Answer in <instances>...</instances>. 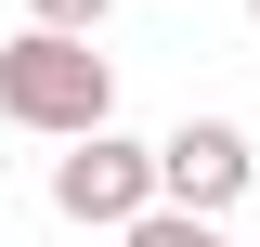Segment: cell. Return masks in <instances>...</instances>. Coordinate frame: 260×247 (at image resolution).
Wrapping results in <instances>:
<instances>
[{
    "label": "cell",
    "mask_w": 260,
    "mask_h": 247,
    "mask_svg": "<svg viewBox=\"0 0 260 247\" xmlns=\"http://www.w3.org/2000/svg\"><path fill=\"white\" fill-rule=\"evenodd\" d=\"M247 26H260V0H247Z\"/></svg>",
    "instance_id": "52a82bcc"
},
{
    "label": "cell",
    "mask_w": 260,
    "mask_h": 247,
    "mask_svg": "<svg viewBox=\"0 0 260 247\" xmlns=\"http://www.w3.org/2000/svg\"><path fill=\"white\" fill-rule=\"evenodd\" d=\"M0 130H39V143H91V130H117V65H104L91 39L13 26V39H0Z\"/></svg>",
    "instance_id": "6da1fadb"
},
{
    "label": "cell",
    "mask_w": 260,
    "mask_h": 247,
    "mask_svg": "<svg viewBox=\"0 0 260 247\" xmlns=\"http://www.w3.org/2000/svg\"><path fill=\"white\" fill-rule=\"evenodd\" d=\"M234 195H260V143L234 117H182L156 143V208H182V221H221Z\"/></svg>",
    "instance_id": "3957f363"
},
{
    "label": "cell",
    "mask_w": 260,
    "mask_h": 247,
    "mask_svg": "<svg viewBox=\"0 0 260 247\" xmlns=\"http://www.w3.org/2000/svg\"><path fill=\"white\" fill-rule=\"evenodd\" d=\"M52 208L78 234H130V221L156 208V143H130V130H91V143L52 156Z\"/></svg>",
    "instance_id": "7a4b0ae2"
},
{
    "label": "cell",
    "mask_w": 260,
    "mask_h": 247,
    "mask_svg": "<svg viewBox=\"0 0 260 247\" xmlns=\"http://www.w3.org/2000/svg\"><path fill=\"white\" fill-rule=\"evenodd\" d=\"M0 169H13V130H0Z\"/></svg>",
    "instance_id": "8992f818"
},
{
    "label": "cell",
    "mask_w": 260,
    "mask_h": 247,
    "mask_svg": "<svg viewBox=\"0 0 260 247\" xmlns=\"http://www.w3.org/2000/svg\"><path fill=\"white\" fill-rule=\"evenodd\" d=\"M104 13H117V0H26L39 39H104Z\"/></svg>",
    "instance_id": "277c9868"
},
{
    "label": "cell",
    "mask_w": 260,
    "mask_h": 247,
    "mask_svg": "<svg viewBox=\"0 0 260 247\" xmlns=\"http://www.w3.org/2000/svg\"><path fill=\"white\" fill-rule=\"evenodd\" d=\"M117 247H221V221H182V208H143Z\"/></svg>",
    "instance_id": "5b68a950"
}]
</instances>
